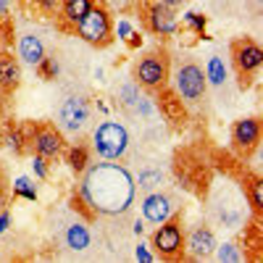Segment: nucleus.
Wrapping results in <instances>:
<instances>
[{
  "label": "nucleus",
  "mask_w": 263,
  "mask_h": 263,
  "mask_svg": "<svg viewBox=\"0 0 263 263\" xmlns=\"http://www.w3.org/2000/svg\"><path fill=\"white\" fill-rule=\"evenodd\" d=\"M79 195L92 208L95 216H108V218L126 216L137 200L135 174L119 161L90 163L82 171Z\"/></svg>",
  "instance_id": "f257e3e1"
},
{
  "label": "nucleus",
  "mask_w": 263,
  "mask_h": 263,
  "mask_svg": "<svg viewBox=\"0 0 263 263\" xmlns=\"http://www.w3.org/2000/svg\"><path fill=\"white\" fill-rule=\"evenodd\" d=\"M208 218L221 229H239L248 221V197L245 190L234 182L216 184L208 195Z\"/></svg>",
  "instance_id": "f03ea898"
},
{
  "label": "nucleus",
  "mask_w": 263,
  "mask_h": 263,
  "mask_svg": "<svg viewBox=\"0 0 263 263\" xmlns=\"http://www.w3.org/2000/svg\"><path fill=\"white\" fill-rule=\"evenodd\" d=\"M132 147V135L124 121L105 119L92 129V150L100 161H121Z\"/></svg>",
  "instance_id": "7ed1b4c3"
},
{
  "label": "nucleus",
  "mask_w": 263,
  "mask_h": 263,
  "mask_svg": "<svg viewBox=\"0 0 263 263\" xmlns=\"http://www.w3.org/2000/svg\"><path fill=\"white\" fill-rule=\"evenodd\" d=\"M92 119V105L82 92H69L55 105V126L63 135H82L90 126Z\"/></svg>",
  "instance_id": "20e7f679"
},
{
  "label": "nucleus",
  "mask_w": 263,
  "mask_h": 263,
  "mask_svg": "<svg viewBox=\"0 0 263 263\" xmlns=\"http://www.w3.org/2000/svg\"><path fill=\"white\" fill-rule=\"evenodd\" d=\"M74 29H77V37L84 40L87 45H92V48H105V45H111V42H114L111 13H108V8L100 6V3L87 13Z\"/></svg>",
  "instance_id": "39448f33"
},
{
  "label": "nucleus",
  "mask_w": 263,
  "mask_h": 263,
  "mask_svg": "<svg viewBox=\"0 0 263 263\" xmlns=\"http://www.w3.org/2000/svg\"><path fill=\"white\" fill-rule=\"evenodd\" d=\"M168 71H171L168 55L163 50H150L135 63V82L145 90L158 92L168 84Z\"/></svg>",
  "instance_id": "423d86ee"
},
{
  "label": "nucleus",
  "mask_w": 263,
  "mask_h": 263,
  "mask_svg": "<svg viewBox=\"0 0 263 263\" xmlns=\"http://www.w3.org/2000/svg\"><path fill=\"white\" fill-rule=\"evenodd\" d=\"M174 90H177V95L184 103H190V105L200 103L205 98V92H208V79H205L203 66L195 63V61L179 63L177 74H174Z\"/></svg>",
  "instance_id": "0eeeda50"
},
{
  "label": "nucleus",
  "mask_w": 263,
  "mask_h": 263,
  "mask_svg": "<svg viewBox=\"0 0 263 263\" xmlns=\"http://www.w3.org/2000/svg\"><path fill=\"white\" fill-rule=\"evenodd\" d=\"M232 63L234 69L239 74V79H242V87H250V79L260 71L263 66V50L255 40L250 37H239L232 42Z\"/></svg>",
  "instance_id": "6e6552de"
},
{
  "label": "nucleus",
  "mask_w": 263,
  "mask_h": 263,
  "mask_svg": "<svg viewBox=\"0 0 263 263\" xmlns=\"http://www.w3.org/2000/svg\"><path fill=\"white\" fill-rule=\"evenodd\" d=\"M153 250L163 260H177L184 255V232H182V224L174 216L168 221L158 224V229L153 232Z\"/></svg>",
  "instance_id": "1a4fd4ad"
},
{
  "label": "nucleus",
  "mask_w": 263,
  "mask_h": 263,
  "mask_svg": "<svg viewBox=\"0 0 263 263\" xmlns=\"http://www.w3.org/2000/svg\"><path fill=\"white\" fill-rule=\"evenodd\" d=\"M29 142L34 145V153L40 158H58L61 153L66 150V140H63V132L55 124H34L32 129V137Z\"/></svg>",
  "instance_id": "9d476101"
},
{
  "label": "nucleus",
  "mask_w": 263,
  "mask_h": 263,
  "mask_svg": "<svg viewBox=\"0 0 263 263\" xmlns=\"http://www.w3.org/2000/svg\"><path fill=\"white\" fill-rule=\"evenodd\" d=\"M177 208H179L177 200H174L168 192H163V190H156V192L142 195V203H140L142 218H145L147 224H153V227L168 221V218L177 213Z\"/></svg>",
  "instance_id": "9b49d317"
},
{
  "label": "nucleus",
  "mask_w": 263,
  "mask_h": 263,
  "mask_svg": "<svg viewBox=\"0 0 263 263\" xmlns=\"http://www.w3.org/2000/svg\"><path fill=\"white\" fill-rule=\"evenodd\" d=\"M116 103L119 108L126 114V116H140V119H147L153 114V105L150 100L140 92V84L135 79H126L119 90H116Z\"/></svg>",
  "instance_id": "f8f14e48"
},
{
  "label": "nucleus",
  "mask_w": 263,
  "mask_h": 263,
  "mask_svg": "<svg viewBox=\"0 0 263 263\" xmlns=\"http://www.w3.org/2000/svg\"><path fill=\"white\" fill-rule=\"evenodd\" d=\"M213 250H216V234L208 224H197L184 237V253L192 260H211Z\"/></svg>",
  "instance_id": "ddd939ff"
},
{
  "label": "nucleus",
  "mask_w": 263,
  "mask_h": 263,
  "mask_svg": "<svg viewBox=\"0 0 263 263\" xmlns=\"http://www.w3.org/2000/svg\"><path fill=\"white\" fill-rule=\"evenodd\" d=\"M260 142V119L258 116H242L232 124V147L239 153H250Z\"/></svg>",
  "instance_id": "4468645a"
},
{
  "label": "nucleus",
  "mask_w": 263,
  "mask_h": 263,
  "mask_svg": "<svg viewBox=\"0 0 263 263\" xmlns=\"http://www.w3.org/2000/svg\"><path fill=\"white\" fill-rule=\"evenodd\" d=\"M61 245L69 250V253H87L92 248V232L84 221L79 218H71V221H66L63 229H61Z\"/></svg>",
  "instance_id": "2eb2a0df"
},
{
  "label": "nucleus",
  "mask_w": 263,
  "mask_h": 263,
  "mask_svg": "<svg viewBox=\"0 0 263 263\" xmlns=\"http://www.w3.org/2000/svg\"><path fill=\"white\" fill-rule=\"evenodd\" d=\"M158 108H161V116L174 124V126H184L187 124V105L184 100L177 95V90H168V87H163V90H158Z\"/></svg>",
  "instance_id": "dca6fc26"
},
{
  "label": "nucleus",
  "mask_w": 263,
  "mask_h": 263,
  "mask_svg": "<svg viewBox=\"0 0 263 263\" xmlns=\"http://www.w3.org/2000/svg\"><path fill=\"white\" fill-rule=\"evenodd\" d=\"M21 84V61L11 50L0 48V92H16Z\"/></svg>",
  "instance_id": "f3484780"
},
{
  "label": "nucleus",
  "mask_w": 263,
  "mask_h": 263,
  "mask_svg": "<svg viewBox=\"0 0 263 263\" xmlns=\"http://www.w3.org/2000/svg\"><path fill=\"white\" fill-rule=\"evenodd\" d=\"M147 18H150V29L156 34H161V37H171V34H177V29H179V21H177V16H174V11L161 6V3L150 6Z\"/></svg>",
  "instance_id": "a211bd4d"
},
{
  "label": "nucleus",
  "mask_w": 263,
  "mask_h": 263,
  "mask_svg": "<svg viewBox=\"0 0 263 263\" xmlns=\"http://www.w3.org/2000/svg\"><path fill=\"white\" fill-rule=\"evenodd\" d=\"M45 42H42L40 34L34 32H24L18 37V61H24L29 66H37L42 58H45Z\"/></svg>",
  "instance_id": "6ab92c4d"
},
{
  "label": "nucleus",
  "mask_w": 263,
  "mask_h": 263,
  "mask_svg": "<svg viewBox=\"0 0 263 263\" xmlns=\"http://www.w3.org/2000/svg\"><path fill=\"white\" fill-rule=\"evenodd\" d=\"M163 184H166V171L161 166H145V168H140V174L135 177V187L142 195L163 190Z\"/></svg>",
  "instance_id": "aec40b11"
},
{
  "label": "nucleus",
  "mask_w": 263,
  "mask_h": 263,
  "mask_svg": "<svg viewBox=\"0 0 263 263\" xmlns=\"http://www.w3.org/2000/svg\"><path fill=\"white\" fill-rule=\"evenodd\" d=\"M98 6V0H61V18L77 27L79 21Z\"/></svg>",
  "instance_id": "412c9836"
},
{
  "label": "nucleus",
  "mask_w": 263,
  "mask_h": 263,
  "mask_svg": "<svg viewBox=\"0 0 263 263\" xmlns=\"http://www.w3.org/2000/svg\"><path fill=\"white\" fill-rule=\"evenodd\" d=\"M205 79H208V84H213V87H224L227 82H229V71H227V63H224V58L221 55H211L208 58V63H205Z\"/></svg>",
  "instance_id": "4be33fe9"
},
{
  "label": "nucleus",
  "mask_w": 263,
  "mask_h": 263,
  "mask_svg": "<svg viewBox=\"0 0 263 263\" xmlns=\"http://www.w3.org/2000/svg\"><path fill=\"white\" fill-rule=\"evenodd\" d=\"M245 197H248V205L255 216H260V208H263V184L258 177H253L250 182H245Z\"/></svg>",
  "instance_id": "5701e85b"
},
{
  "label": "nucleus",
  "mask_w": 263,
  "mask_h": 263,
  "mask_svg": "<svg viewBox=\"0 0 263 263\" xmlns=\"http://www.w3.org/2000/svg\"><path fill=\"white\" fill-rule=\"evenodd\" d=\"M213 260H218V263H242L245 255H242V250H239L234 242H224V245H216Z\"/></svg>",
  "instance_id": "b1692460"
},
{
  "label": "nucleus",
  "mask_w": 263,
  "mask_h": 263,
  "mask_svg": "<svg viewBox=\"0 0 263 263\" xmlns=\"http://www.w3.org/2000/svg\"><path fill=\"white\" fill-rule=\"evenodd\" d=\"M69 166H71L77 174H82L87 166H90V150H87L84 145L71 147V150H69Z\"/></svg>",
  "instance_id": "393cba45"
},
{
  "label": "nucleus",
  "mask_w": 263,
  "mask_h": 263,
  "mask_svg": "<svg viewBox=\"0 0 263 263\" xmlns=\"http://www.w3.org/2000/svg\"><path fill=\"white\" fill-rule=\"evenodd\" d=\"M37 69H40V74H42V79H50V77H55L58 74V63H55V55L50 58V55H45L40 63H37Z\"/></svg>",
  "instance_id": "a878e982"
},
{
  "label": "nucleus",
  "mask_w": 263,
  "mask_h": 263,
  "mask_svg": "<svg viewBox=\"0 0 263 263\" xmlns=\"http://www.w3.org/2000/svg\"><path fill=\"white\" fill-rule=\"evenodd\" d=\"M71 211H79V213L84 216V221H92V218H95L92 208L84 203V197H82V195H74V197H71Z\"/></svg>",
  "instance_id": "bb28decb"
},
{
  "label": "nucleus",
  "mask_w": 263,
  "mask_h": 263,
  "mask_svg": "<svg viewBox=\"0 0 263 263\" xmlns=\"http://www.w3.org/2000/svg\"><path fill=\"white\" fill-rule=\"evenodd\" d=\"M184 18H187V24H192L195 29H203V24H205V18H200L197 13H187Z\"/></svg>",
  "instance_id": "cd10ccee"
},
{
  "label": "nucleus",
  "mask_w": 263,
  "mask_h": 263,
  "mask_svg": "<svg viewBox=\"0 0 263 263\" xmlns=\"http://www.w3.org/2000/svg\"><path fill=\"white\" fill-rule=\"evenodd\" d=\"M156 3H161V6H166V8H171V11H177V8H182L187 0H156Z\"/></svg>",
  "instance_id": "c85d7f7f"
},
{
  "label": "nucleus",
  "mask_w": 263,
  "mask_h": 263,
  "mask_svg": "<svg viewBox=\"0 0 263 263\" xmlns=\"http://www.w3.org/2000/svg\"><path fill=\"white\" fill-rule=\"evenodd\" d=\"M34 171L40 174V177H45V174H48V171H45V158H40V156L34 158Z\"/></svg>",
  "instance_id": "c756f323"
},
{
  "label": "nucleus",
  "mask_w": 263,
  "mask_h": 263,
  "mask_svg": "<svg viewBox=\"0 0 263 263\" xmlns=\"http://www.w3.org/2000/svg\"><path fill=\"white\" fill-rule=\"evenodd\" d=\"M135 253H137V258H142V260H150V258H153V255L145 250V245H137V250H135Z\"/></svg>",
  "instance_id": "7c9ffc66"
},
{
  "label": "nucleus",
  "mask_w": 263,
  "mask_h": 263,
  "mask_svg": "<svg viewBox=\"0 0 263 263\" xmlns=\"http://www.w3.org/2000/svg\"><path fill=\"white\" fill-rule=\"evenodd\" d=\"M37 3H40L42 8H45V11H53V8H55V3H58V0H37Z\"/></svg>",
  "instance_id": "2f4dec72"
},
{
  "label": "nucleus",
  "mask_w": 263,
  "mask_h": 263,
  "mask_svg": "<svg viewBox=\"0 0 263 263\" xmlns=\"http://www.w3.org/2000/svg\"><path fill=\"white\" fill-rule=\"evenodd\" d=\"M8 13V0H0V16Z\"/></svg>",
  "instance_id": "473e14b6"
},
{
  "label": "nucleus",
  "mask_w": 263,
  "mask_h": 263,
  "mask_svg": "<svg viewBox=\"0 0 263 263\" xmlns=\"http://www.w3.org/2000/svg\"><path fill=\"white\" fill-rule=\"evenodd\" d=\"M0 203H3V177H0Z\"/></svg>",
  "instance_id": "72a5a7b5"
},
{
  "label": "nucleus",
  "mask_w": 263,
  "mask_h": 263,
  "mask_svg": "<svg viewBox=\"0 0 263 263\" xmlns=\"http://www.w3.org/2000/svg\"><path fill=\"white\" fill-rule=\"evenodd\" d=\"M260 3H263V0H253V6H255V11H260Z\"/></svg>",
  "instance_id": "f704fd0d"
},
{
  "label": "nucleus",
  "mask_w": 263,
  "mask_h": 263,
  "mask_svg": "<svg viewBox=\"0 0 263 263\" xmlns=\"http://www.w3.org/2000/svg\"><path fill=\"white\" fill-rule=\"evenodd\" d=\"M0 142H3V132H0Z\"/></svg>",
  "instance_id": "c9c22d12"
}]
</instances>
